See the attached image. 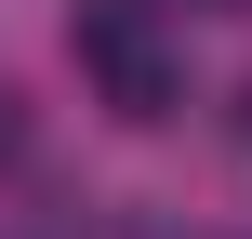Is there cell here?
<instances>
[{"instance_id": "obj_1", "label": "cell", "mask_w": 252, "mask_h": 239, "mask_svg": "<svg viewBox=\"0 0 252 239\" xmlns=\"http://www.w3.org/2000/svg\"><path fill=\"white\" fill-rule=\"evenodd\" d=\"M66 53H80V80H93L133 133H159V120L186 106V40H173L159 0H66Z\"/></svg>"}]
</instances>
